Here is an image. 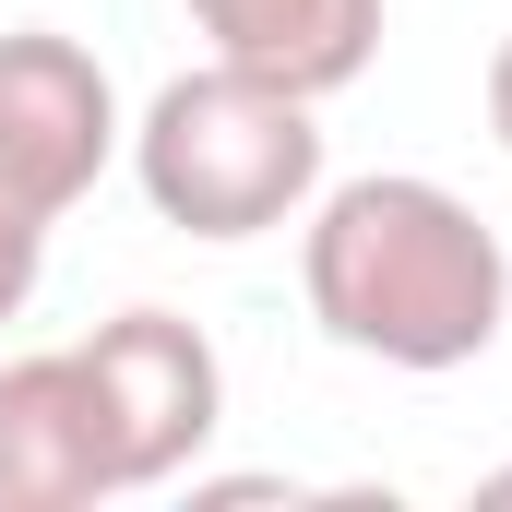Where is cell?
<instances>
[{"label":"cell","mask_w":512,"mask_h":512,"mask_svg":"<svg viewBox=\"0 0 512 512\" xmlns=\"http://www.w3.org/2000/svg\"><path fill=\"white\" fill-rule=\"evenodd\" d=\"M298 286H310V322L382 370H465L512 322V262L477 227V203L441 179H405V167L310 191Z\"/></svg>","instance_id":"1"},{"label":"cell","mask_w":512,"mask_h":512,"mask_svg":"<svg viewBox=\"0 0 512 512\" xmlns=\"http://www.w3.org/2000/svg\"><path fill=\"white\" fill-rule=\"evenodd\" d=\"M131 179L191 239H262V227L310 215V191H322V120H310V96L215 60V72L155 84V108L131 120Z\"/></svg>","instance_id":"2"},{"label":"cell","mask_w":512,"mask_h":512,"mask_svg":"<svg viewBox=\"0 0 512 512\" xmlns=\"http://www.w3.org/2000/svg\"><path fill=\"white\" fill-rule=\"evenodd\" d=\"M72 358H84L96 441H108V477H120V489L179 477V465L215 441V417H227V370H215V346H203L179 310H120V322H96Z\"/></svg>","instance_id":"3"},{"label":"cell","mask_w":512,"mask_h":512,"mask_svg":"<svg viewBox=\"0 0 512 512\" xmlns=\"http://www.w3.org/2000/svg\"><path fill=\"white\" fill-rule=\"evenodd\" d=\"M120 96H108V72H96V48H72V36H0V191L24 203V215H72L96 179H108V155H120Z\"/></svg>","instance_id":"4"},{"label":"cell","mask_w":512,"mask_h":512,"mask_svg":"<svg viewBox=\"0 0 512 512\" xmlns=\"http://www.w3.org/2000/svg\"><path fill=\"white\" fill-rule=\"evenodd\" d=\"M84 501H120L84 358L72 346L60 358H12L0 370V512H84Z\"/></svg>","instance_id":"5"},{"label":"cell","mask_w":512,"mask_h":512,"mask_svg":"<svg viewBox=\"0 0 512 512\" xmlns=\"http://www.w3.org/2000/svg\"><path fill=\"white\" fill-rule=\"evenodd\" d=\"M191 12H203L215 60H239L262 84L310 96V108L334 84H358L370 48H382V0H191Z\"/></svg>","instance_id":"6"},{"label":"cell","mask_w":512,"mask_h":512,"mask_svg":"<svg viewBox=\"0 0 512 512\" xmlns=\"http://www.w3.org/2000/svg\"><path fill=\"white\" fill-rule=\"evenodd\" d=\"M36 274H48V215H24V203L0 191V322H24Z\"/></svg>","instance_id":"7"},{"label":"cell","mask_w":512,"mask_h":512,"mask_svg":"<svg viewBox=\"0 0 512 512\" xmlns=\"http://www.w3.org/2000/svg\"><path fill=\"white\" fill-rule=\"evenodd\" d=\"M489 131H501V155H512V36L489 48Z\"/></svg>","instance_id":"8"},{"label":"cell","mask_w":512,"mask_h":512,"mask_svg":"<svg viewBox=\"0 0 512 512\" xmlns=\"http://www.w3.org/2000/svg\"><path fill=\"white\" fill-rule=\"evenodd\" d=\"M477 501H489V512H512V465H501V477H477Z\"/></svg>","instance_id":"9"}]
</instances>
